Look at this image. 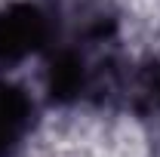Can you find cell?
<instances>
[{
	"label": "cell",
	"mask_w": 160,
	"mask_h": 157,
	"mask_svg": "<svg viewBox=\"0 0 160 157\" xmlns=\"http://www.w3.org/2000/svg\"><path fill=\"white\" fill-rule=\"evenodd\" d=\"M46 86H49V93L52 99H74L83 89V65H80L77 56H71V53H62L52 59L49 65V77H46Z\"/></svg>",
	"instance_id": "3957f363"
},
{
	"label": "cell",
	"mask_w": 160,
	"mask_h": 157,
	"mask_svg": "<svg viewBox=\"0 0 160 157\" xmlns=\"http://www.w3.org/2000/svg\"><path fill=\"white\" fill-rule=\"evenodd\" d=\"M46 40V19L31 3H12L0 13V62H19Z\"/></svg>",
	"instance_id": "6da1fadb"
},
{
	"label": "cell",
	"mask_w": 160,
	"mask_h": 157,
	"mask_svg": "<svg viewBox=\"0 0 160 157\" xmlns=\"http://www.w3.org/2000/svg\"><path fill=\"white\" fill-rule=\"evenodd\" d=\"M31 126V102L19 86L0 83V157H6Z\"/></svg>",
	"instance_id": "7a4b0ae2"
}]
</instances>
